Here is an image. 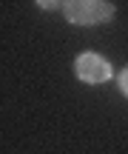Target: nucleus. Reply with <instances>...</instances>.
Instances as JSON below:
<instances>
[{
	"instance_id": "obj_1",
	"label": "nucleus",
	"mask_w": 128,
	"mask_h": 154,
	"mask_svg": "<svg viewBox=\"0 0 128 154\" xmlns=\"http://www.w3.org/2000/svg\"><path fill=\"white\" fill-rule=\"evenodd\" d=\"M63 11L71 23H80V26L103 23L114 17V6L103 3V0H71V3H63Z\"/></svg>"
},
{
	"instance_id": "obj_2",
	"label": "nucleus",
	"mask_w": 128,
	"mask_h": 154,
	"mask_svg": "<svg viewBox=\"0 0 128 154\" xmlns=\"http://www.w3.org/2000/svg\"><path fill=\"white\" fill-rule=\"evenodd\" d=\"M74 74L83 83L97 86V83L111 80V63H108L106 57L94 54V51H85V54H80L77 60H74Z\"/></svg>"
},
{
	"instance_id": "obj_3",
	"label": "nucleus",
	"mask_w": 128,
	"mask_h": 154,
	"mask_svg": "<svg viewBox=\"0 0 128 154\" xmlns=\"http://www.w3.org/2000/svg\"><path fill=\"white\" fill-rule=\"evenodd\" d=\"M120 88H123V94H128V69L120 74Z\"/></svg>"
}]
</instances>
